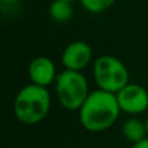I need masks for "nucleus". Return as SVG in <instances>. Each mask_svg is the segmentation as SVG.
Wrapping results in <instances>:
<instances>
[{
    "label": "nucleus",
    "instance_id": "20e7f679",
    "mask_svg": "<svg viewBox=\"0 0 148 148\" xmlns=\"http://www.w3.org/2000/svg\"><path fill=\"white\" fill-rule=\"evenodd\" d=\"M94 78L99 90L117 94L129 84V72L121 60L104 55L96 59L94 64Z\"/></svg>",
    "mask_w": 148,
    "mask_h": 148
},
{
    "label": "nucleus",
    "instance_id": "4468645a",
    "mask_svg": "<svg viewBox=\"0 0 148 148\" xmlns=\"http://www.w3.org/2000/svg\"><path fill=\"white\" fill-rule=\"evenodd\" d=\"M64 1H69V3H72V1H74V0H64Z\"/></svg>",
    "mask_w": 148,
    "mask_h": 148
},
{
    "label": "nucleus",
    "instance_id": "1a4fd4ad",
    "mask_svg": "<svg viewBox=\"0 0 148 148\" xmlns=\"http://www.w3.org/2000/svg\"><path fill=\"white\" fill-rule=\"evenodd\" d=\"M49 16L57 23H65L72 18L73 8L69 1L64 0H55L49 7Z\"/></svg>",
    "mask_w": 148,
    "mask_h": 148
},
{
    "label": "nucleus",
    "instance_id": "0eeeda50",
    "mask_svg": "<svg viewBox=\"0 0 148 148\" xmlns=\"http://www.w3.org/2000/svg\"><path fill=\"white\" fill-rule=\"evenodd\" d=\"M29 77L34 84L47 87L57 78L55 64L48 57H35L29 65Z\"/></svg>",
    "mask_w": 148,
    "mask_h": 148
},
{
    "label": "nucleus",
    "instance_id": "6e6552de",
    "mask_svg": "<svg viewBox=\"0 0 148 148\" xmlns=\"http://www.w3.org/2000/svg\"><path fill=\"white\" fill-rule=\"evenodd\" d=\"M122 133L125 138L133 144L139 143L147 138L146 122L138 120V118H129L122 125Z\"/></svg>",
    "mask_w": 148,
    "mask_h": 148
},
{
    "label": "nucleus",
    "instance_id": "9b49d317",
    "mask_svg": "<svg viewBox=\"0 0 148 148\" xmlns=\"http://www.w3.org/2000/svg\"><path fill=\"white\" fill-rule=\"evenodd\" d=\"M133 148H148V136L146 139H143L142 142H139V143H135Z\"/></svg>",
    "mask_w": 148,
    "mask_h": 148
},
{
    "label": "nucleus",
    "instance_id": "7ed1b4c3",
    "mask_svg": "<svg viewBox=\"0 0 148 148\" xmlns=\"http://www.w3.org/2000/svg\"><path fill=\"white\" fill-rule=\"evenodd\" d=\"M56 95L60 104L68 110H79L86 101L88 92V83L81 72L68 70L57 74Z\"/></svg>",
    "mask_w": 148,
    "mask_h": 148
},
{
    "label": "nucleus",
    "instance_id": "f03ea898",
    "mask_svg": "<svg viewBox=\"0 0 148 148\" xmlns=\"http://www.w3.org/2000/svg\"><path fill=\"white\" fill-rule=\"evenodd\" d=\"M51 107V95L46 87L27 84L14 99V114L23 125H35L46 118Z\"/></svg>",
    "mask_w": 148,
    "mask_h": 148
},
{
    "label": "nucleus",
    "instance_id": "423d86ee",
    "mask_svg": "<svg viewBox=\"0 0 148 148\" xmlns=\"http://www.w3.org/2000/svg\"><path fill=\"white\" fill-rule=\"evenodd\" d=\"M92 59L91 47L83 40H75L70 43L62 52L61 61L68 70L81 72L90 64Z\"/></svg>",
    "mask_w": 148,
    "mask_h": 148
},
{
    "label": "nucleus",
    "instance_id": "9d476101",
    "mask_svg": "<svg viewBox=\"0 0 148 148\" xmlns=\"http://www.w3.org/2000/svg\"><path fill=\"white\" fill-rule=\"evenodd\" d=\"M83 8L90 13H101L109 9L117 0H79Z\"/></svg>",
    "mask_w": 148,
    "mask_h": 148
},
{
    "label": "nucleus",
    "instance_id": "ddd939ff",
    "mask_svg": "<svg viewBox=\"0 0 148 148\" xmlns=\"http://www.w3.org/2000/svg\"><path fill=\"white\" fill-rule=\"evenodd\" d=\"M146 129H147V136H148V117L146 120Z\"/></svg>",
    "mask_w": 148,
    "mask_h": 148
},
{
    "label": "nucleus",
    "instance_id": "f8f14e48",
    "mask_svg": "<svg viewBox=\"0 0 148 148\" xmlns=\"http://www.w3.org/2000/svg\"><path fill=\"white\" fill-rule=\"evenodd\" d=\"M18 1H20V0H1V4L3 5H9V7H12V5L17 4Z\"/></svg>",
    "mask_w": 148,
    "mask_h": 148
},
{
    "label": "nucleus",
    "instance_id": "f257e3e1",
    "mask_svg": "<svg viewBox=\"0 0 148 148\" xmlns=\"http://www.w3.org/2000/svg\"><path fill=\"white\" fill-rule=\"evenodd\" d=\"M120 112L116 94L96 90L90 92L79 109V122L87 131L101 133L117 121Z\"/></svg>",
    "mask_w": 148,
    "mask_h": 148
},
{
    "label": "nucleus",
    "instance_id": "39448f33",
    "mask_svg": "<svg viewBox=\"0 0 148 148\" xmlns=\"http://www.w3.org/2000/svg\"><path fill=\"white\" fill-rule=\"evenodd\" d=\"M121 112L139 114L148 108V92L140 84L129 83L116 94Z\"/></svg>",
    "mask_w": 148,
    "mask_h": 148
}]
</instances>
